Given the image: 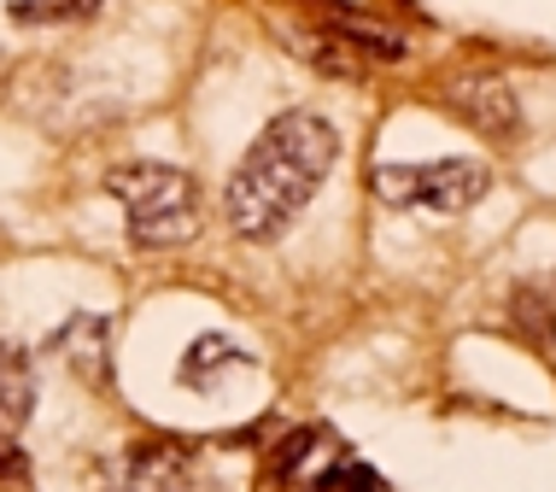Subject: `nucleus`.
<instances>
[{
	"instance_id": "13",
	"label": "nucleus",
	"mask_w": 556,
	"mask_h": 492,
	"mask_svg": "<svg viewBox=\"0 0 556 492\" xmlns=\"http://www.w3.org/2000/svg\"><path fill=\"white\" fill-rule=\"evenodd\" d=\"M311 445H317V434H311V428H305V434H293V440L276 452V475H293V469L311 457Z\"/></svg>"
},
{
	"instance_id": "4",
	"label": "nucleus",
	"mask_w": 556,
	"mask_h": 492,
	"mask_svg": "<svg viewBox=\"0 0 556 492\" xmlns=\"http://www.w3.org/2000/svg\"><path fill=\"white\" fill-rule=\"evenodd\" d=\"M112 492H212L182 445H129L112 457Z\"/></svg>"
},
{
	"instance_id": "10",
	"label": "nucleus",
	"mask_w": 556,
	"mask_h": 492,
	"mask_svg": "<svg viewBox=\"0 0 556 492\" xmlns=\"http://www.w3.org/2000/svg\"><path fill=\"white\" fill-rule=\"evenodd\" d=\"M100 0H12V18H36V24H77V18H88Z\"/></svg>"
},
{
	"instance_id": "9",
	"label": "nucleus",
	"mask_w": 556,
	"mask_h": 492,
	"mask_svg": "<svg viewBox=\"0 0 556 492\" xmlns=\"http://www.w3.org/2000/svg\"><path fill=\"white\" fill-rule=\"evenodd\" d=\"M59 346L71 352V369L88 381H106V323L100 317H71L65 323V335H59Z\"/></svg>"
},
{
	"instance_id": "1",
	"label": "nucleus",
	"mask_w": 556,
	"mask_h": 492,
	"mask_svg": "<svg viewBox=\"0 0 556 492\" xmlns=\"http://www.w3.org/2000/svg\"><path fill=\"white\" fill-rule=\"evenodd\" d=\"M340 159V129L323 112L299 106L281 112L276 124L252 141V153L240 159L223 193V217L240 241H276L288 223L305 212V200L328 182Z\"/></svg>"
},
{
	"instance_id": "11",
	"label": "nucleus",
	"mask_w": 556,
	"mask_h": 492,
	"mask_svg": "<svg viewBox=\"0 0 556 492\" xmlns=\"http://www.w3.org/2000/svg\"><path fill=\"white\" fill-rule=\"evenodd\" d=\"M235 357V346L223 335H205V340H193V352H188V364H182V381H193V387H205L217 376L223 364Z\"/></svg>"
},
{
	"instance_id": "3",
	"label": "nucleus",
	"mask_w": 556,
	"mask_h": 492,
	"mask_svg": "<svg viewBox=\"0 0 556 492\" xmlns=\"http://www.w3.org/2000/svg\"><path fill=\"white\" fill-rule=\"evenodd\" d=\"M492 188L480 159H428V164H375V193L404 212H469Z\"/></svg>"
},
{
	"instance_id": "2",
	"label": "nucleus",
	"mask_w": 556,
	"mask_h": 492,
	"mask_svg": "<svg viewBox=\"0 0 556 492\" xmlns=\"http://www.w3.org/2000/svg\"><path fill=\"white\" fill-rule=\"evenodd\" d=\"M106 193L124 205V229L135 247H182L200 229V193L176 164H117L106 171Z\"/></svg>"
},
{
	"instance_id": "7",
	"label": "nucleus",
	"mask_w": 556,
	"mask_h": 492,
	"mask_svg": "<svg viewBox=\"0 0 556 492\" xmlns=\"http://www.w3.org/2000/svg\"><path fill=\"white\" fill-rule=\"evenodd\" d=\"M509 317L533 340V346H551L556 340V281H521L516 300H509Z\"/></svg>"
},
{
	"instance_id": "12",
	"label": "nucleus",
	"mask_w": 556,
	"mask_h": 492,
	"mask_svg": "<svg viewBox=\"0 0 556 492\" xmlns=\"http://www.w3.org/2000/svg\"><path fill=\"white\" fill-rule=\"evenodd\" d=\"M29 464H24V452H18V440L7 434V422H0V481H24Z\"/></svg>"
},
{
	"instance_id": "8",
	"label": "nucleus",
	"mask_w": 556,
	"mask_h": 492,
	"mask_svg": "<svg viewBox=\"0 0 556 492\" xmlns=\"http://www.w3.org/2000/svg\"><path fill=\"white\" fill-rule=\"evenodd\" d=\"M36 411V369L18 346L0 340V422H24Z\"/></svg>"
},
{
	"instance_id": "5",
	"label": "nucleus",
	"mask_w": 556,
	"mask_h": 492,
	"mask_svg": "<svg viewBox=\"0 0 556 492\" xmlns=\"http://www.w3.org/2000/svg\"><path fill=\"white\" fill-rule=\"evenodd\" d=\"M445 106L486 141H521V100L504 77H457L445 88Z\"/></svg>"
},
{
	"instance_id": "6",
	"label": "nucleus",
	"mask_w": 556,
	"mask_h": 492,
	"mask_svg": "<svg viewBox=\"0 0 556 492\" xmlns=\"http://www.w3.org/2000/svg\"><path fill=\"white\" fill-rule=\"evenodd\" d=\"M288 48L305 59V65H317L323 77H340V83H357V77H369V71H375V59L357 48V41L345 36L328 12L317 24H288Z\"/></svg>"
}]
</instances>
